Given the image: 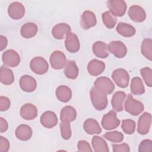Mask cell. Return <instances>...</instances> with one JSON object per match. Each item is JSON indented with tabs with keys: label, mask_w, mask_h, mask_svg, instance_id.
Instances as JSON below:
<instances>
[{
	"label": "cell",
	"mask_w": 152,
	"mask_h": 152,
	"mask_svg": "<svg viewBox=\"0 0 152 152\" xmlns=\"http://www.w3.org/2000/svg\"><path fill=\"white\" fill-rule=\"evenodd\" d=\"M90 94L92 104L96 110H103L107 107L108 100L106 94L94 86L91 88Z\"/></svg>",
	"instance_id": "obj_1"
},
{
	"label": "cell",
	"mask_w": 152,
	"mask_h": 152,
	"mask_svg": "<svg viewBox=\"0 0 152 152\" xmlns=\"http://www.w3.org/2000/svg\"><path fill=\"white\" fill-rule=\"evenodd\" d=\"M144 109V104L140 101L135 100L129 94L125 102V109L129 114L133 116H137L140 114Z\"/></svg>",
	"instance_id": "obj_2"
},
{
	"label": "cell",
	"mask_w": 152,
	"mask_h": 152,
	"mask_svg": "<svg viewBox=\"0 0 152 152\" xmlns=\"http://www.w3.org/2000/svg\"><path fill=\"white\" fill-rule=\"evenodd\" d=\"M112 78L116 84L121 88H126L129 84V74L123 68L114 70L112 74Z\"/></svg>",
	"instance_id": "obj_3"
},
{
	"label": "cell",
	"mask_w": 152,
	"mask_h": 152,
	"mask_svg": "<svg viewBox=\"0 0 152 152\" xmlns=\"http://www.w3.org/2000/svg\"><path fill=\"white\" fill-rule=\"evenodd\" d=\"M30 67L35 74L43 75L47 72L49 65L45 59L40 56H36L31 60Z\"/></svg>",
	"instance_id": "obj_4"
},
{
	"label": "cell",
	"mask_w": 152,
	"mask_h": 152,
	"mask_svg": "<svg viewBox=\"0 0 152 152\" xmlns=\"http://www.w3.org/2000/svg\"><path fill=\"white\" fill-rule=\"evenodd\" d=\"M107 6L109 11L116 17L123 16L126 10V4L122 0H109L107 1Z\"/></svg>",
	"instance_id": "obj_5"
},
{
	"label": "cell",
	"mask_w": 152,
	"mask_h": 152,
	"mask_svg": "<svg viewBox=\"0 0 152 152\" xmlns=\"http://www.w3.org/2000/svg\"><path fill=\"white\" fill-rule=\"evenodd\" d=\"M101 124L104 129L111 130L116 128L119 125L120 121L116 117V113L114 110H110L103 115Z\"/></svg>",
	"instance_id": "obj_6"
},
{
	"label": "cell",
	"mask_w": 152,
	"mask_h": 152,
	"mask_svg": "<svg viewBox=\"0 0 152 152\" xmlns=\"http://www.w3.org/2000/svg\"><path fill=\"white\" fill-rule=\"evenodd\" d=\"M94 85L96 88L106 94H111L115 89L114 84L106 77H100L97 78L96 80Z\"/></svg>",
	"instance_id": "obj_7"
},
{
	"label": "cell",
	"mask_w": 152,
	"mask_h": 152,
	"mask_svg": "<svg viewBox=\"0 0 152 152\" xmlns=\"http://www.w3.org/2000/svg\"><path fill=\"white\" fill-rule=\"evenodd\" d=\"M2 60L5 65L10 67H15L20 62V57L15 50L9 49L3 53Z\"/></svg>",
	"instance_id": "obj_8"
},
{
	"label": "cell",
	"mask_w": 152,
	"mask_h": 152,
	"mask_svg": "<svg viewBox=\"0 0 152 152\" xmlns=\"http://www.w3.org/2000/svg\"><path fill=\"white\" fill-rule=\"evenodd\" d=\"M109 52L117 58H122L127 53L126 46L121 41H112L107 45Z\"/></svg>",
	"instance_id": "obj_9"
},
{
	"label": "cell",
	"mask_w": 152,
	"mask_h": 152,
	"mask_svg": "<svg viewBox=\"0 0 152 152\" xmlns=\"http://www.w3.org/2000/svg\"><path fill=\"white\" fill-rule=\"evenodd\" d=\"M49 61L52 68L55 69H61L65 66L66 63V59L62 52L55 50L51 54Z\"/></svg>",
	"instance_id": "obj_10"
},
{
	"label": "cell",
	"mask_w": 152,
	"mask_h": 152,
	"mask_svg": "<svg viewBox=\"0 0 152 152\" xmlns=\"http://www.w3.org/2000/svg\"><path fill=\"white\" fill-rule=\"evenodd\" d=\"M151 124V115L150 113L145 112L139 118L138 122L137 131L141 135L148 133Z\"/></svg>",
	"instance_id": "obj_11"
},
{
	"label": "cell",
	"mask_w": 152,
	"mask_h": 152,
	"mask_svg": "<svg viewBox=\"0 0 152 152\" xmlns=\"http://www.w3.org/2000/svg\"><path fill=\"white\" fill-rule=\"evenodd\" d=\"M8 15L13 20H20L25 14L24 5L18 2H12L8 8Z\"/></svg>",
	"instance_id": "obj_12"
},
{
	"label": "cell",
	"mask_w": 152,
	"mask_h": 152,
	"mask_svg": "<svg viewBox=\"0 0 152 152\" xmlns=\"http://www.w3.org/2000/svg\"><path fill=\"white\" fill-rule=\"evenodd\" d=\"M65 46L66 49L71 53L77 52L80 50V44L77 34L69 33L65 37Z\"/></svg>",
	"instance_id": "obj_13"
},
{
	"label": "cell",
	"mask_w": 152,
	"mask_h": 152,
	"mask_svg": "<svg viewBox=\"0 0 152 152\" xmlns=\"http://www.w3.org/2000/svg\"><path fill=\"white\" fill-rule=\"evenodd\" d=\"M128 14L133 21L137 23L142 22L146 18V14L144 10L137 5L131 6L129 8Z\"/></svg>",
	"instance_id": "obj_14"
},
{
	"label": "cell",
	"mask_w": 152,
	"mask_h": 152,
	"mask_svg": "<svg viewBox=\"0 0 152 152\" xmlns=\"http://www.w3.org/2000/svg\"><path fill=\"white\" fill-rule=\"evenodd\" d=\"M97 24V20L95 14L91 11L87 10L83 12L81 15L80 24L84 30H88L95 26Z\"/></svg>",
	"instance_id": "obj_15"
},
{
	"label": "cell",
	"mask_w": 152,
	"mask_h": 152,
	"mask_svg": "<svg viewBox=\"0 0 152 152\" xmlns=\"http://www.w3.org/2000/svg\"><path fill=\"white\" fill-rule=\"evenodd\" d=\"M41 124L46 128H52L57 125L58 118L55 112L48 110L45 112L40 116Z\"/></svg>",
	"instance_id": "obj_16"
},
{
	"label": "cell",
	"mask_w": 152,
	"mask_h": 152,
	"mask_svg": "<svg viewBox=\"0 0 152 152\" xmlns=\"http://www.w3.org/2000/svg\"><path fill=\"white\" fill-rule=\"evenodd\" d=\"M20 86L26 92L34 91L37 87V82L34 78L30 75H23L20 79Z\"/></svg>",
	"instance_id": "obj_17"
},
{
	"label": "cell",
	"mask_w": 152,
	"mask_h": 152,
	"mask_svg": "<svg viewBox=\"0 0 152 152\" xmlns=\"http://www.w3.org/2000/svg\"><path fill=\"white\" fill-rule=\"evenodd\" d=\"M20 115L26 120H33L37 115V109L33 104L26 103L20 109Z\"/></svg>",
	"instance_id": "obj_18"
},
{
	"label": "cell",
	"mask_w": 152,
	"mask_h": 152,
	"mask_svg": "<svg viewBox=\"0 0 152 152\" xmlns=\"http://www.w3.org/2000/svg\"><path fill=\"white\" fill-rule=\"evenodd\" d=\"M71 32V27L66 23H59L52 30V34L56 39H62Z\"/></svg>",
	"instance_id": "obj_19"
},
{
	"label": "cell",
	"mask_w": 152,
	"mask_h": 152,
	"mask_svg": "<svg viewBox=\"0 0 152 152\" xmlns=\"http://www.w3.org/2000/svg\"><path fill=\"white\" fill-rule=\"evenodd\" d=\"M105 69V64L103 62L96 59L90 61L87 65V71L93 76H97L101 74Z\"/></svg>",
	"instance_id": "obj_20"
},
{
	"label": "cell",
	"mask_w": 152,
	"mask_h": 152,
	"mask_svg": "<svg viewBox=\"0 0 152 152\" xmlns=\"http://www.w3.org/2000/svg\"><path fill=\"white\" fill-rule=\"evenodd\" d=\"M126 94L124 91H119L114 93L111 100L112 108L116 112H121L124 109V102L126 99Z\"/></svg>",
	"instance_id": "obj_21"
},
{
	"label": "cell",
	"mask_w": 152,
	"mask_h": 152,
	"mask_svg": "<svg viewBox=\"0 0 152 152\" xmlns=\"http://www.w3.org/2000/svg\"><path fill=\"white\" fill-rule=\"evenodd\" d=\"M83 128L84 131L90 135L99 134L102 132V128L98 122L93 118L86 119L84 122Z\"/></svg>",
	"instance_id": "obj_22"
},
{
	"label": "cell",
	"mask_w": 152,
	"mask_h": 152,
	"mask_svg": "<svg viewBox=\"0 0 152 152\" xmlns=\"http://www.w3.org/2000/svg\"><path fill=\"white\" fill-rule=\"evenodd\" d=\"M77 118V112L71 106H66L61 110L60 119L64 122H71Z\"/></svg>",
	"instance_id": "obj_23"
},
{
	"label": "cell",
	"mask_w": 152,
	"mask_h": 152,
	"mask_svg": "<svg viewBox=\"0 0 152 152\" xmlns=\"http://www.w3.org/2000/svg\"><path fill=\"white\" fill-rule=\"evenodd\" d=\"M16 137L21 141H27L32 136V129L31 127L26 124L20 125L15 131Z\"/></svg>",
	"instance_id": "obj_24"
},
{
	"label": "cell",
	"mask_w": 152,
	"mask_h": 152,
	"mask_svg": "<svg viewBox=\"0 0 152 152\" xmlns=\"http://www.w3.org/2000/svg\"><path fill=\"white\" fill-rule=\"evenodd\" d=\"M93 53L98 58H106L109 56L107 45L102 41H97L93 43L92 46Z\"/></svg>",
	"instance_id": "obj_25"
},
{
	"label": "cell",
	"mask_w": 152,
	"mask_h": 152,
	"mask_svg": "<svg viewBox=\"0 0 152 152\" xmlns=\"http://www.w3.org/2000/svg\"><path fill=\"white\" fill-rule=\"evenodd\" d=\"M38 31L37 25L34 23H26L24 24L20 30L22 37L26 39H30L36 36Z\"/></svg>",
	"instance_id": "obj_26"
},
{
	"label": "cell",
	"mask_w": 152,
	"mask_h": 152,
	"mask_svg": "<svg viewBox=\"0 0 152 152\" xmlns=\"http://www.w3.org/2000/svg\"><path fill=\"white\" fill-rule=\"evenodd\" d=\"M55 95L58 100L62 102L66 103L69 102L72 97V91L69 87L62 85L57 87Z\"/></svg>",
	"instance_id": "obj_27"
},
{
	"label": "cell",
	"mask_w": 152,
	"mask_h": 152,
	"mask_svg": "<svg viewBox=\"0 0 152 152\" xmlns=\"http://www.w3.org/2000/svg\"><path fill=\"white\" fill-rule=\"evenodd\" d=\"M64 67V74L68 78L74 80L77 78L79 70L74 61H68Z\"/></svg>",
	"instance_id": "obj_28"
},
{
	"label": "cell",
	"mask_w": 152,
	"mask_h": 152,
	"mask_svg": "<svg viewBox=\"0 0 152 152\" xmlns=\"http://www.w3.org/2000/svg\"><path fill=\"white\" fill-rule=\"evenodd\" d=\"M117 32L121 36L126 37H130L135 34V28L132 25L126 23H119L116 26Z\"/></svg>",
	"instance_id": "obj_29"
},
{
	"label": "cell",
	"mask_w": 152,
	"mask_h": 152,
	"mask_svg": "<svg viewBox=\"0 0 152 152\" xmlns=\"http://www.w3.org/2000/svg\"><path fill=\"white\" fill-rule=\"evenodd\" d=\"M0 81L5 85H10L14 81L12 71L8 67L1 66L0 69Z\"/></svg>",
	"instance_id": "obj_30"
},
{
	"label": "cell",
	"mask_w": 152,
	"mask_h": 152,
	"mask_svg": "<svg viewBox=\"0 0 152 152\" xmlns=\"http://www.w3.org/2000/svg\"><path fill=\"white\" fill-rule=\"evenodd\" d=\"M131 91L135 95H141L145 92V88L142 80L138 77H134L131 83Z\"/></svg>",
	"instance_id": "obj_31"
},
{
	"label": "cell",
	"mask_w": 152,
	"mask_h": 152,
	"mask_svg": "<svg viewBox=\"0 0 152 152\" xmlns=\"http://www.w3.org/2000/svg\"><path fill=\"white\" fill-rule=\"evenodd\" d=\"M92 146L96 152H108L109 148L106 141L99 137L94 136L91 140Z\"/></svg>",
	"instance_id": "obj_32"
},
{
	"label": "cell",
	"mask_w": 152,
	"mask_h": 152,
	"mask_svg": "<svg viewBox=\"0 0 152 152\" xmlns=\"http://www.w3.org/2000/svg\"><path fill=\"white\" fill-rule=\"evenodd\" d=\"M141 53L149 61L152 60V40L150 38L143 40L141 46Z\"/></svg>",
	"instance_id": "obj_33"
},
{
	"label": "cell",
	"mask_w": 152,
	"mask_h": 152,
	"mask_svg": "<svg viewBox=\"0 0 152 152\" xmlns=\"http://www.w3.org/2000/svg\"><path fill=\"white\" fill-rule=\"evenodd\" d=\"M104 25L108 28H113L117 22V18L109 11L104 12L102 15Z\"/></svg>",
	"instance_id": "obj_34"
},
{
	"label": "cell",
	"mask_w": 152,
	"mask_h": 152,
	"mask_svg": "<svg viewBox=\"0 0 152 152\" xmlns=\"http://www.w3.org/2000/svg\"><path fill=\"white\" fill-rule=\"evenodd\" d=\"M103 137L112 142H121L123 141L124 137L122 133L117 131L107 132L103 135Z\"/></svg>",
	"instance_id": "obj_35"
},
{
	"label": "cell",
	"mask_w": 152,
	"mask_h": 152,
	"mask_svg": "<svg viewBox=\"0 0 152 152\" xmlns=\"http://www.w3.org/2000/svg\"><path fill=\"white\" fill-rule=\"evenodd\" d=\"M121 127L125 134L131 135L135 132V122L132 119H124L122 121Z\"/></svg>",
	"instance_id": "obj_36"
},
{
	"label": "cell",
	"mask_w": 152,
	"mask_h": 152,
	"mask_svg": "<svg viewBox=\"0 0 152 152\" xmlns=\"http://www.w3.org/2000/svg\"><path fill=\"white\" fill-rule=\"evenodd\" d=\"M61 135L63 139L65 140H69L72 135V131L69 122H61L59 125Z\"/></svg>",
	"instance_id": "obj_37"
},
{
	"label": "cell",
	"mask_w": 152,
	"mask_h": 152,
	"mask_svg": "<svg viewBox=\"0 0 152 152\" xmlns=\"http://www.w3.org/2000/svg\"><path fill=\"white\" fill-rule=\"evenodd\" d=\"M140 73L145 84L151 87L152 86V70L149 67H144L140 69Z\"/></svg>",
	"instance_id": "obj_38"
},
{
	"label": "cell",
	"mask_w": 152,
	"mask_h": 152,
	"mask_svg": "<svg viewBox=\"0 0 152 152\" xmlns=\"http://www.w3.org/2000/svg\"><path fill=\"white\" fill-rule=\"evenodd\" d=\"M152 151V141L150 140H144L139 145L138 151Z\"/></svg>",
	"instance_id": "obj_39"
},
{
	"label": "cell",
	"mask_w": 152,
	"mask_h": 152,
	"mask_svg": "<svg viewBox=\"0 0 152 152\" xmlns=\"http://www.w3.org/2000/svg\"><path fill=\"white\" fill-rule=\"evenodd\" d=\"M77 147H78V151H82V152H85V151L92 152L93 151L90 144L85 140L79 141L77 144Z\"/></svg>",
	"instance_id": "obj_40"
},
{
	"label": "cell",
	"mask_w": 152,
	"mask_h": 152,
	"mask_svg": "<svg viewBox=\"0 0 152 152\" xmlns=\"http://www.w3.org/2000/svg\"><path fill=\"white\" fill-rule=\"evenodd\" d=\"M11 105L10 99L5 96L0 97V110L2 112L7 110Z\"/></svg>",
	"instance_id": "obj_41"
},
{
	"label": "cell",
	"mask_w": 152,
	"mask_h": 152,
	"mask_svg": "<svg viewBox=\"0 0 152 152\" xmlns=\"http://www.w3.org/2000/svg\"><path fill=\"white\" fill-rule=\"evenodd\" d=\"M112 148L114 152H129L130 151L129 145L126 143H122L120 144H113Z\"/></svg>",
	"instance_id": "obj_42"
},
{
	"label": "cell",
	"mask_w": 152,
	"mask_h": 152,
	"mask_svg": "<svg viewBox=\"0 0 152 152\" xmlns=\"http://www.w3.org/2000/svg\"><path fill=\"white\" fill-rule=\"evenodd\" d=\"M10 148V142L8 140L2 137H0V151L1 152H7Z\"/></svg>",
	"instance_id": "obj_43"
},
{
	"label": "cell",
	"mask_w": 152,
	"mask_h": 152,
	"mask_svg": "<svg viewBox=\"0 0 152 152\" xmlns=\"http://www.w3.org/2000/svg\"><path fill=\"white\" fill-rule=\"evenodd\" d=\"M8 128V125L7 121L3 118H0V132L3 133L5 132Z\"/></svg>",
	"instance_id": "obj_44"
},
{
	"label": "cell",
	"mask_w": 152,
	"mask_h": 152,
	"mask_svg": "<svg viewBox=\"0 0 152 152\" xmlns=\"http://www.w3.org/2000/svg\"><path fill=\"white\" fill-rule=\"evenodd\" d=\"M0 48L1 51H2L4 49H5L7 46L8 41L7 39V37L1 35L0 36Z\"/></svg>",
	"instance_id": "obj_45"
}]
</instances>
